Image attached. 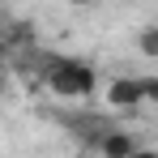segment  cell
<instances>
[{
    "instance_id": "3957f363",
    "label": "cell",
    "mask_w": 158,
    "mask_h": 158,
    "mask_svg": "<svg viewBox=\"0 0 158 158\" xmlns=\"http://www.w3.org/2000/svg\"><path fill=\"white\" fill-rule=\"evenodd\" d=\"M137 145H141V141H137V132H132V128H115V124H111V128L98 137L94 154H98V158H132Z\"/></svg>"
},
{
    "instance_id": "7a4b0ae2",
    "label": "cell",
    "mask_w": 158,
    "mask_h": 158,
    "mask_svg": "<svg viewBox=\"0 0 158 158\" xmlns=\"http://www.w3.org/2000/svg\"><path fill=\"white\" fill-rule=\"evenodd\" d=\"M107 103L115 107V111H137V107L145 103L141 77H111L107 81Z\"/></svg>"
},
{
    "instance_id": "52a82bcc",
    "label": "cell",
    "mask_w": 158,
    "mask_h": 158,
    "mask_svg": "<svg viewBox=\"0 0 158 158\" xmlns=\"http://www.w3.org/2000/svg\"><path fill=\"white\" fill-rule=\"evenodd\" d=\"M132 158H158V150H150V145H137V150H132Z\"/></svg>"
},
{
    "instance_id": "277c9868",
    "label": "cell",
    "mask_w": 158,
    "mask_h": 158,
    "mask_svg": "<svg viewBox=\"0 0 158 158\" xmlns=\"http://www.w3.org/2000/svg\"><path fill=\"white\" fill-rule=\"evenodd\" d=\"M137 52L145 56V60H158V26H141V34H137Z\"/></svg>"
},
{
    "instance_id": "6da1fadb",
    "label": "cell",
    "mask_w": 158,
    "mask_h": 158,
    "mask_svg": "<svg viewBox=\"0 0 158 158\" xmlns=\"http://www.w3.org/2000/svg\"><path fill=\"white\" fill-rule=\"evenodd\" d=\"M47 85H52V94H60V98H85V94H94V85H98V77H94V69L85 64V60H52L47 64Z\"/></svg>"
},
{
    "instance_id": "5b68a950",
    "label": "cell",
    "mask_w": 158,
    "mask_h": 158,
    "mask_svg": "<svg viewBox=\"0 0 158 158\" xmlns=\"http://www.w3.org/2000/svg\"><path fill=\"white\" fill-rule=\"evenodd\" d=\"M141 94H145V103L158 107V73H145L141 77Z\"/></svg>"
},
{
    "instance_id": "ba28073f",
    "label": "cell",
    "mask_w": 158,
    "mask_h": 158,
    "mask_svg": "<svg viewBox=\"0 0 158 158\" xmlns=\"http://www.w3.org/2000/svg\"><path fill=\"white\" fill-rule=\"evenodd\" d=\"M73 9H90V4H98V0H69Z\"/></svg>"
},
{
    "instance_id": "8992f818",
    "label": "cell",
    "mask_w": 158,
    "mask_h": 158,
    "mask_svg": "<svg viewBox=\"0 0 158 158\" xmlns=\"http://www.w3.org/2000/svg\"><path fill=\"white\" fill-rule=\"evenodd\" d=\"M13 43H34V26L30 22H13Z\"/></svg>"
}]
</instances>
